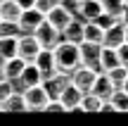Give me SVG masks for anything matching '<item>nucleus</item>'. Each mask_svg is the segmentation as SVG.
Wrapping results in <instances>:
<instances>
[{
  "label": "nucleus",
  "instance_id": "13",
  "mask_svg": "<svg viewBox=\"0 0 128 126\" xmlns=\"http://www.w3.org/2000/svg\"><path fill=\"white\" fill-rule=\"evenodd\" d=\"M102 12V3L100 0H81V10H78L76 17L83 22H95Z\"/></svg>",
  "mask_w": 128,
  "mask_h": 126
},
{
  "label": "nucleus",
  "instance_id": "10",
  "mask_svg": "<svg viewBox=\"0 0 128 126\" xmlns=\"http://www.w3.org/2000/svg\"><path fill=\"white\" fill-rule=\"evenodd\" d=\"M114 90H116V88H114V83L109 81L107 71H100V74L95 76V81H92V86H90V93H95L100 100H109Z\"/></svg>",
  "mask_w": 128,
  "mask_h": 126
},
{
  "label": "nucleus",
  "instance_id": "25",
  "mask_svg": "<svg viewBox=\"0 0 128 126\" xmlns=\"http://www.w3.org/2000/svg\"><path fill=\"white\" fill-rule=\"evenodd\" d=\"M0 55L5 57V60H10V57L17 55V38H0Z\"/></svg>",
  "mask_w": 128,
  "mask_h": 126
},
{
  "label": "nucleus",
  "instance_id": "17",
  "mask_svg": "<svg viewBox=\"0 0 128 126\" xmlns=\"http://www.w3.org/2000/svg\"><path fill=\"white\" fill-rule=\"evenodd\" d=\"M0 109H5V112H26L28 107H26V100H24V90H22V93L14 90V93L2 102V107H0Z\"/></svg>",
  "mask_w": 128,
  "mask_h": 126
},
{
  "label": "nucleus",
  "instance_id": "3",
  "mask_svg": "<svg viewBox=\"0 0 128 126\" xmlns=\"http://www.w3.org/2000/svg\"><path fill=\"white\" fill-rule=\"evenodd\" d=\"M78 50H81V62L100 74L102 67H100V52H102V43H90V41H81L78 43Z\"/></svg>",
  "mask_w": 128,
  "mask_h": 126
},
{
  "label": "nucleus",
  "instance_id": "24",
  "mask_svg": "<svg viewBox=\"0 0 128 126\" xmlns=\"http://www.w3.org/2000/svg\"><path fill=\"white\" fill-rule=\"evenodd\" d=\"M109 100H112V105L116 107V112H128V93L124 88H116Z\"/></svg>",
  "mask_w": 128,
  "mask_h": 126
},
{
  "label": "nucleus",
  "instance_id": "2",
  "mask_svg": "<svg viewBox=\"0 0 128 126\" xmlns=\"http://www.w3.org/2000/svg\"><path fill=\"white\" fill-rule=\"evenodd\" d=\"M33 36L38 38V43H40V48H55L60 41H64V33H60L55 26H52L48 19H43L40 24H38L36 29H33Z\"/></svg>",
  "mask_w": 128,
  "mask_h": 126
},
{
  "label": "nucleus",
  "instance_id": "8",
  "mask_svg": "<svg viewBox=\"0 0 128 126\" xmlns=\"http://www.w3.org/2000/svg\"><path fill=\"white\" fill-rule=\"evenodd\" d=\"M33 64L40 69L43 79H48V76H52L57 71L55 67V55H52V48H40V52L36 55V60H33Z\"/></svg>",
  "mask_w": 128,
  "mask_h": 126
},
{
  "label": "nucleus",
  "instance_id": "36",
  "mask_svg": "<svg viewBox=\"0 0 128 126\" xmlns=\"http://www.w3.org/2000/svg\"><path fill=\"white\" fill-rule=\"evenodd\" d=\"M0 3H2V0H0Z\"/></svg>",
  "mask_w": 128,
  "mask_h": 126
},
{
  "label": "nucleus",
  "instance_id": "32",
  "mask_svg": "<svg viewBox=\"0 0 128 126\" xmlns=\"http://www.w3.org/2000/svg\"><path fill=\"white\" fill-rule=\"evenodd\" d=\"M119 22H121V24H128V3L124 5V10H121V14H119Z\"/></svg>",
  "mask_w": 128,
  "mask_h": 126
},
{
  "label": "nucleus",
  "instance_id": "34",
  "mask_svg": "<svg viewBox=\"0 0 128 126\" xmlns=\"http://www.w3.org/2000/svg\"><path fill=\"white\" fill-rule=\"evenodd\" d=\"M124 31H126V41H128V24H124Z\"/></svg>",
  "mask_w": 128,
  "mask_h": 126
},
{
  "label": "nucleus",
  "instance_id": "29",
  "mask_svg": "<svg viewBox=\"0 0 128 126\" xmlns=\"http://www.w3.org/2000/svg\"><path fill=\"white\" fill-rule=\"evenodd\" d=\"M57 3H60V0H36V10H40L43 14H48Z\"/></svg>",
  "mask_w": 128,
  "mask_h": 126
},
{
  "label": "nucleus",
  "instance_id": "26",
  "mask_svg": "<svg viewBox=\"0 0 128 126\" xmlns=\"http://www.w3.org/2000/svg\"><path fill=\"white\" fill-rule=\"evenodd\" d=\"M116 22H119V17H116V14H109V12H104V10H102V12H100V17L95 19V24H97L100 29H104V31H107L109 26H114Z\"/></svg>",
  "mask_w": 128,
  "mask_h": 126
},
{
  "label": "nucleus",
  "instance_id": "15",
  "mask_svg": "<svg viewBox=\"0 0 128 126\" xmlns=\"http://www.w3.org/2000/svg\"><path fill=\"white\" fill-rule=\"evenodd\" d=\"M24 67H26V60H24V57H19V55H14V57H10V60H5V79L17 81L19 76H22Z\"/></svg>",
  "mask_w": 128,
  "mask_h": 126
},
{
  "label": "nucleus",
  "instance_id": "11",
  "mask_svg": "<svg viewBox=\"0 0 128 126\" xmlns=\"http://www.w3.org/2000/svg\"><path fill=\"white\" fill-rule=\"evenodd\" d=\"M43 19H45V14H43L40 10L28 7V10H22V14H19V26H22L24 33H31L33 29L43 22Z\"/></svg>",
  "mask_w": 128,
  "mask_h": 126
},
{
  "label": "nucleus",
  "instance_id": "35",
  "mask_svg": "<svg viewBox=\"0 0 128 126\" xmlns=\"http://www.w3.org/2000/svg\"><path fill=\"white\" fill-rule=\"evenodd\" d=\"M124 3H128V0H124Z\"/></svg>",
  "mask_w": 128,
  "mask_h": 126
},
{
  "label": "nucleus",
  "instance_id": "7",
  "mask_svg": "<svg viewBox=\"0 0 128 126\" xmlns=\"http://www.w3.org/2000/svg\"><path fill=\"white\" fill-rule=\"evenodd\" d=\"M45 19H48V22H50L52 24V26H55L57 29V31H64V29H66L69 26V24H71V19H74V14L71 12H69V10L66 7H64V5H60V3H57L55 5V7H52L50 10V12H48L45 14Z\"/></svg>",
  "mask_w": 128,
  "mask_h": 126
},
{
  "label": "nucleus",
  "instance_id": "9",
  "mask_svg": "<svg viewBox=\"0 0 128 126\" xmlns=\"http://www.w3.org/2000/svg\"><path fill=\"white\" fill-rule=\"evenodd\" d=\"M81 98H83V90H81V88H76L71 81L64 86L62 93H60V100L64 102V107H66L69 112H76V109L81 107Z\"/></svg>",
  "mask_w": 128,
  "mask_h": 126
},
{
  "label": "nucleus",
  "instance_id": "20",
  "mask_svg": "<svg viewBox=\"0 0 128 126\" xmlns=\"http://www.w3.org/2000/svg\"><path fill=\"white\" fill-rule=\"evenodd\" d=\"M102 38H104V29H100L95 22H86L83 24V41L102 43Z\"/></svg>",
  "mask_w": 128,
  "mask_h": 126
},
{
  "label": "nucleus",
  "instance_id": "19",
  "mask_svg": "<svg viewBox=\"0 0 128 126\" xmlns=\"http://www.w3.org/2000/svg\"><path fill=\"white\" fill-rule=\"evenodd\" d=\"M22 7L17 5V0H2L0 3V19H10V22H19Z\"/></svg>",
  "mask_w": 128,
  "mask_h": 126
},
{
  "label": "nucleus",
  "instance_id": "4",
  "mask_svg": "<svg viewBox=\"0 0 128 126\" xmlns=\"http://www.w3.org/2000/svg\"><path fill=\"white\" fill-rule=\"evenodd\" d=\"M95 76H97V71L92 69V67H88V64H83V62H81V64L69 74V81H71L76 88H81L83 93H88L90 86H92V81H95Z\"/></svg>",
  "mask_w": 128,
  "mask_h": 126
},
{
  "label": "nucleus",
  "instance_id": "23",
  "mask_svg": "<svg viewBox=\"0 0 128 126\" xmlns=\"http://www.w3.org/2000/svg\"><path fill=\"white\" fill-rule=\"evenodd\" d=\"M107 76H109V81L114 83V88H121L124 81H126V76H128V67L126 64H119V67H114V69L107 71Z\"/></svg>",
  "mask_w": 128,
  "mask_h": 126
},
{
  "label": "nucleus",
  "instance_id": "31",
  "mask_svg": "<svg viewBox=\"0 0 128 126\" xmlns=\"http://www.w3.org/2000/svg\"><path fill=\"white\" fill-rule=\"evenodd\" d=\"M17 5L22 10H28V7H36V0H17Z\"/></svg>",
  "mask_w": 128,
  "mask_h": 126
},
{
  "label": "nucleus",
  "instance_id": "21",
  "mask_svg": "<svg viewBox=\"0 0 128 126\" xmlns=\"http://www.w3.org/2000/svg\"><path fill=\"white\" fill-rule=\"evenodd\" d=\"M22 26H19V22H10V19H0V38H19L22 36Z\"/></svg>",
  "mask_w": 128,
  "mask_h": 126
},
{
  "label": "nucleus",
  "instance_id": "12",
  "mask_svg": "<svg viewBox=\"0 0 128 126\" xmlns=\"http://www.w3.org/2000/svg\"><path fill=\"white\" fill-rule=\"evenodd\" d=\"M121 43H126V31H124V24L116 22L114 26H109L104 31V38H102V45H109V48H119Z\"/></svg>",
  "mask_w": 128,
  "mask_h": 126
},
{
  "label": "nucleus",
  "instance_id": "6",
  "mask_svg": "<svg viewBox=\"0 0 128 126\" xmlns=\"http://www.w3.org/2000/svg\"><path fill=\"white\" fill-rule=\"evenodd\" d=\"M38 52H40V43H38V38L33 33H22L17 38V55L19 57H24L26 62H33Z\"/></svg>",
  "mask_w": 128,
  "mask_h": 126
},
{
  "label": "nucleus",
  "instance_id": "5",
  "mask_svg": "<svg viewBox=\"0 0 128 126\" xmlns=\"http://www.w3.org/2000/svg\"><path fill=\"white\" fill-rule=\"evenodd\" d=\"M24 100H26V107L31 109V112H40V109L45 107V102L50 100V95L43 88V83H38V86L24 88Z\"/></svg>",
  "mask_w": 128,
  "mask_h": 126
},
{
  "label": "nucleus",
  "instance_id": "22",
  "mask_svg": "<svg viewBox=\"0 0 128 126\" xmlns=\"http://www.w3.org/2000/svg\"><path fill=\"white\" fill-rule=\"evenodd\" d=\"M100 105H102V100L97 98L95 93H83V98H81V112H100Z\"/></svg>",
  "mask_w": 128,
  "mask_h": 126
},
{
  "label": "nucleus",
  "instance_id": "14",
  "mask_svg": "<svg viewBox=\"0 0 128 126\" xmlns=\"http://www.w3.org/2000/svg\"><path fill=\"white\" fill-rule=\"evenodd\" d=\"M17 81L24 86V88H28V86H38V83H43V74H40V69H38L33 62H26V67H24L22 76H19Z\"/></svg>",
  "mask_w": 128,
  "mask_h": 126
},
{
  "label": "nucleus",
  "instance_id": "16",
  "mask_svg": "<svg viewBox=\"0 0 128 126\" xmlns=\"http://www.w3.org/2000/svg\"><path fill=\"white\" fill-rule=\"evenodd\" d=\"M121 60H119V50L116 48H109V45H102V52H100V67L102 71H109L114 67H119Z\"/></svg>",
  "mask_w": 128,
  "mask_h": 126
},
{
  "label": "nucleus",
  "instance_id": "27",
  "mask_svg": "<svg viewBox=\"0 0 128 126\" xmlns=\"http://www.w3.org/2000/svg\"><path fill=\"white\" fill-rule=\"evenodd\" d=\"M102 3V10H104V12H109V14H116V17H119L121 14V10H124V0H100Z\"/></svg>",
  "mask_w": 128,
  "mask_h": 126
},
{
  "label": "nucleus",
  "instance_id": "33",
  "mask_svg": "<svg viewBox=\"0 0 128 126\" xmlns=\"http://www.w3.org/2000/svg\"><path fill=\"white\" fill-rule=\"evenodd\" d=\"M121 88H124L126 93H128V76H126V81H124V86H121Z\"/></svg>",
  "mask_w": 128,
  "mask_h": 126
},
{
  "label": "nucleus",
  "instance_id": "30",
  "mask_svg": "<svg viewBox=\"0 0 128 126\" xmlns=\"http://www.w3.org/2000/svg\"><path fill=\"white\" fill-rule=\"evenodd\" d=\"M116 50H119V60H121V64H126V67H128V41H126V43H121Z\"/></svg>",
  "mask_w": 128,
  "mask_h": 126
},
{
  "label": "nucleus",
  "instance_id": "1",
  "mask_svg": "<svg viewBox=\"0 0 128 126\" xmlns=\"http://www.w3.org/2000/svg\"><path fill=\"white\" fill-rule=\"evenodd\" d=\"M52 55H55V67L57 71H64V74H71L78 64H81V50H78V43L71 41H60L55 48H52Z\"/></svg>",
  "mask_w": 128,
  "mask_h": 126
},
{
  "label": "nucleus",
  "instance_id": "18",
  "mask_svg": "<svg viewBox=\"0 0 128 126\" xmlns=\"http://www.w3.org/2000/svg\"><path fill=\"white\" fill-rule=\"evenodd\" d=\"M83 19H78V17H74L71 19V24H69L66 29H64V38H66V41H71V43H81L83 41Z\"/></svg>",
  "mask_w": 128,
  "mask_h": 126
},
{
  "label": "nucleus",
  "instance_id": "28",
  "mask_svg": "<svg viewBox=\"0 0 128 126\" xmlns=\"http://www.w3.org/2000/svg\"><path fill=\"white\" fill-rule=\"evenodd\" d=\"M12 93H14V83H12L10 79H0V107H2V102H5Z\"/></svg>",
  "mask_w": 128,
  "mask_h": 126
}]
</instances>
